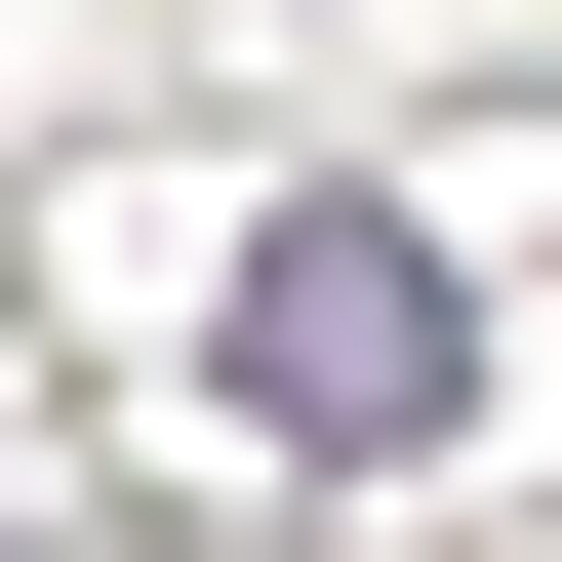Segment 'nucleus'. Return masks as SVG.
Here are the masks:
<instances>
[{"instance_id":"1","label":"nucleus","mask_w":562,"mask_h":562,"mask_svg":"<svg viewBox=\"0 0 562 562\" xmlns=\"http://www.w3.org/2000/svg\"><path fill=\"white\" fill-rule=\"evenodd\" d=\"M241 442H322V482L442 442V241H402V201H281L241 241Z\"/></svg>"}]
</instances>
